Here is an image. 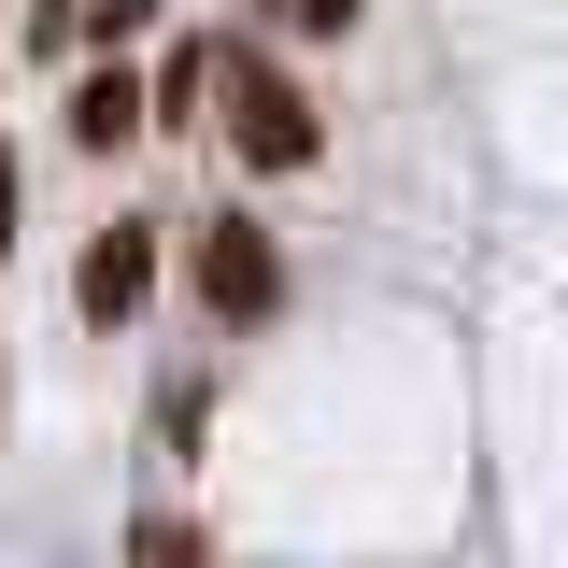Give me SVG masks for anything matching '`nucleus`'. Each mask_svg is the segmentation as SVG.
Here are the masks:
<instances>
[{
  "instance_id": "obj_1",
  "label": "nucleus",
  "mask_w": 568,
  "mask_h": 568,
  "mask_svg": "<svg viewBox=\"0 0 568 568\" xmlns=\"http://www.w3.org/2000/svg\"><path fill=\"white\" fill-rule=\"evenodd\" d=\"M213 129L227 156L256 171V185H298V171H327V100L284 71V43L256 29H213Z\"/></svg>"
},
{
  "instance_id": "obj_2",
  "label": "nucleus",
  "mask_w": 568,
  "mask_h": 568,
  "mask_svg": "<svg viewBox=\"0 0 568 568\" xmlns=\"http://www.w3.org/2000/svg\"><path fill=\"white\" fill-rule=\"evenodd\" d=\"M185 298H200V327L213 342H256V327H284V242H271V213H200L185 227Z\"/></svg>"
},
{
  "instance_id": "obj_3",
  "label": "nucleus",
  "mask_w": 568,
  "mask_h": 568,
  "mask_svg": "<svg viewBox=\"0 0 568 568\" xmlns=\"http://www.w3.org/2000/svg\"><path fill=\"white\" fill-rule=\"evenodd\" d=\"M156 284H171V213H100L85 256H71V313L100 342H129L142 313H156Z\"/></svg>"
},
{
  "instance_id": "obj_4",
  "label": "nucleus",
  "mask_w": 568,
  "mask_h": 568,
  "mask_svg": "<svg viewBox=\"0 0 568 568\" xmlns=\"http://www.w3.org/2000/svg\"><path fill=\"white\" fill-rule=\"evenodd\" d=\"M200 129H213V29H185L142 58V142H200Z\"/></svg>"
},
{
  "instance_id": "obj_5",
  "label": "nucleus",
  "mask_w": 568,
  "mask_h": 568,
  "mask_svg": "<svg viewBox=\"0 0 568 568\" xmlns=\"http://www.w3.org/2000/svg\"><path fill=\"white\" fill-rule=\"evenodd\" d=\"M58 129H71V156H129L142 142V58H85L71 100H58Z\"/></svg>"
},
{
  "instance_id": "obj_6",
  "label": "nucleus",
  "mask_w": 568,
  "mask_h": 568,
  "mask_svg": "<svg viewBox=\"0 0 568 568\" xmlns=\"http://www.w3.org/2000/svg\"><path fill=\"white\" fill-rule=\"evenodd\" d=\"M114 568H227V555H213V526L185 497H142L129 526H114Z\"/></svg>"
},
{
  "instance_id": "obj_7",
  "label": "nucleus",
  "mask_w": 568,
  "mask_h": 568,
  "mask_svg": "<svg viewBox=\"0 0 568 568\" xmlns=\"http://www.w3.org/2000/svg\"><path fill=\"white\" fill-rule=\"evenodd\" d=\"M156 455H171V469L213 455V369H171V384H156Z\"/></svg>"
},
{
  "instance_id": "obj_8",
  "label": "nucleus",
  "mask_w": 568,
  "mask_h": 568,
  "mask_svg": "<svg viewBox=\"0 0 568 568\" xmlns=\"http://www.w3.org/2000/svg\"><path fill=\"white\" fill-rule=\"evenodd\" d=\"M156 14H171V0H85V14H71V58H142Z\"/></svg>"
},
{
  "instance_id": "obj_9",
  "label": "nucleus",
  "mask_w": 568,
  "mask_h": 568,
  "mask_svg": "<svg viewBox=\"0 0 568 568\" xmlns=\"http://www.w3.org/2000/svg\"><path fill=\"white\" fill-rule=\"evenodd\" d=\"M369 0H256V43H342Z\"/></svg>"
},
{
  "instance_id": "obj_10",
  "label": "nucleus",
  "mask_w": 568,
  "mask_h": 568,
  "mask_svg": "<svg viewBox=\"0 0 568 568\" xmlns=\"http://www.w3.org/2000/svg\"><path fill=\"white\" fill-rule=\"evenodd\" d=\"M71 14H85V0H14V43H29V58H71Z\"/></svg>"
},
{
  "instance_id": "obj_11",
  "label": "nucleus",
  "mask_w": 568,
  "mask_h": 568,
  "mask_svg": "<svg viewBox=\"0 0 568 568\" xmlns=\"http://www.w3.org/2000/svg\"><path fill=\"white\" fill-rule=\"evenodd\" d=\"M14 213H29V156H14V129H0V271H14Z\"/></svg>"
},
{
  "instance_id": "obj_12",
  "label": "nucleus",
  "mask_w": 568,
  "mask_h": 568,
  "mask_svg": "<svg viewBox=\"0 0 568 568\" xmlns=\"http://www.w3.org/2000/svg\"><path fill=\"white\" fill-rule=\"evenodd\" d=\"M0 426H14V355H0Z\"/></svg>"
}]
</instances>
